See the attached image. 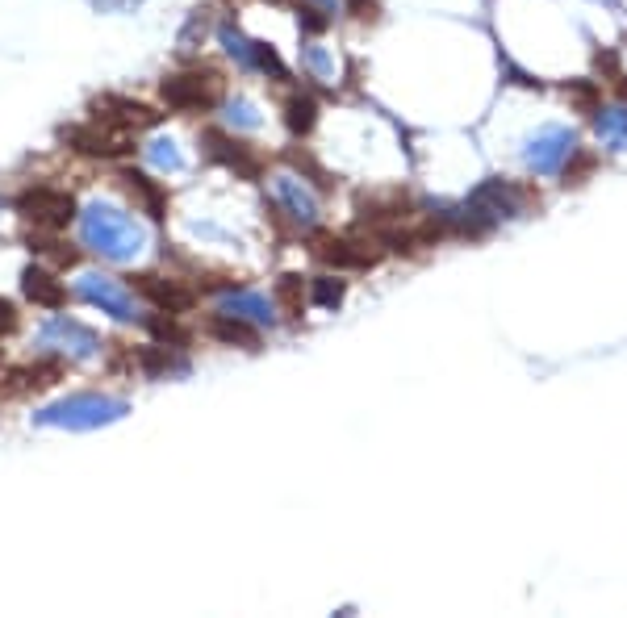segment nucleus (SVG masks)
<instances>
[{
	"label": "nucleus",
	"mask_w": 627,
	"mask_h": 618,
	"mask_svg": "<svg viewBox=\"0 0 627 618\" xmlns=\"http://www.w3.org/2000/svg\"><path fill=\"white\" fill-rule=\"evenodd\" d=\"M80 234H84V247L113 259V264H130L147 247V226L134 222L126 209L105 205V201H92L80 213Z\"/></svg>",
	"instance_id": "f257e3e1"
},
{
	"label": "nucleus",
	"mask_w": 627,
	"mask_h": 618,
	"mask_svg": "<svg viewBox=\"0 0 627 618\" xmlns=\"http://www.w3.org/2000/svg\"><path fill=\"white\" fill-rule=\"evenodd\" d=\"M130 406L122 397H105V393H76L63 397L55 406H46L34 414L38 426H59V431H97V426H109L126 418Z\"/></svg>",
	"instance_id": "f03ea898"
},
{
	"label": "nucleus",
	"mask_w": 627,
	"mask_h": 618,
	"mask_svg": "<svg viewBox=\"0 0 627 618\" xmlns=\"http://www.w3.org/2000/svg\"><path fill=\"white\" fill-rule=\"evenodd\" d=\"M164 92L168 109L176 113H201V109H214L222 101V76L214 67H189V71H176L159 84Z\"/></svg>",
	"instance_id": "7ed1b4c3"
},
{
	"label": "nucleus",
	"mask_w": 627,
	"mask_h": 618,
	"mask_svg": "<svg viewBox=\"0 0 627 618\" xmlns=\"http://www.w3.org/2000/svg\"><path fill=\"white\" fill-rule=\"evenodd\" d=\"M17 213L42 230H63L76 218V197L63 193V188H26L17 197Z\"/></svg>",
	"instance_id": "20e7f679"
},
{
	"label": "nucleus",
	"mask_w": 627,
	"mask_h": 618,
	"mask_svg": "<svg viewBox=\"0 0 627 618\" xmlns=\"http://www.w3.org/2000/svg\"><path fill=\"white\" fill-rule=\"evenodd\" d=\"M76 293H80L88 305H101V314L118 318V322H134V318H138V314H134L130 289H126L122 280L105 276V272H84V276L76 280Z\"/></svg>",
	"instance_id": "39448f33"
},
{
	"label": "nucleus",
	"mask_w": 627,
	"mask_h": 618,
	"mask_svg": "<svg viewBox=\"0 0 627 618\" xmlns=\"http://www.w3.org/2000/svg\"><path fill=\"white\" fill-rule=\"evenodd\" d=\"M314 251L322 264H335V268H373L385 255L377 239H347V234H318Z\"/></svg>",
	"instance_id": "423d86ee"
},
{
	"label": "nucleus",
	"mask_w": 627,
	"mask_h": 618,
	"mask_svg": "<svg viewBox=\"0 0 627 618\" xmlns=\"http://www.w3.org/2000/svg\"><path fill=\"white\" fill-rule=\"evenodd\" d=\"M67 147H76L80 155H92V159H118L130 151V134L126 130H113L105 122H92V126H72L63 130Z\"/></svg>",
	"instance_id": "0eeeda50"
},
{
	"label": "nucleus",
	"mask_w": 627,
	"mask_h": 618,
	"mask_svg": "<svg viewBox=\"0 0 627 618\" xmlns=\"http://www.w3.org/2000/svg\"><path fill=\"white\" fill-rule=\"evenodd\" d=\"M569 151H573V134L561 130V126H552V130H540V134L523 147V163H527V172L552 176V172L569 159Z\"/></svg>",
	"instance_id": "6e6552de"
},
{
	"label": "nucleus",
	"mask_w": 627,
	"mask_h": 618,
	"mask_svg": "<svg viewBox=\"0 0 627 618\" xmlns=\"http://www.w3.org/2000/svg\"><path fill=\"white\" fill-rule=\"evenodd\" d=\"M92 113H97V122L113 126V130H147L159 122V113L147 109L143 101H126V97H113V92H105V97L92 101Z\"/></svg>",
	"instance_id": "1a4fd4ad"
},
{
	"label": "nucleus",
	"mask_w": 627,
	"mask_h": 618,
	"mask_svg": "<svg viewBox=\"0 0 627 618\" xmlns=\"http://www.w3.org/2000/svg\"><path fill=\"white\" fill-rule=\"evenodd\" d=\"M42 343L55 347V351L76 355V360H92V355L101 351V339L92 335L88 326H80L76 318H51L42 326Z\"/></svg>",
	"instance_id": "9d476101"
},
{
	"label": "nucleus",
	"mask_w": 627,
	"mask_h": 618,
	"mask_svg": "<svg viewBox=\"0 0 627 618\" xmlns=\"http://www.w3.org/2000/svg\"><path fill=\"white\" fill-rule=\"evenodd\" d=\"M272 193H276V205H281L297 226H314L318 222V201H314V193L297 176H276Z\"/></svg>",
	"instance_id": "9b49d317"
},
{
	"label": "nucleus",
	"mask_w": 627,
	"mask_h": 618,
	"mask_svg": "<svg viewBox=\"0 0 627 618\" xmlns=\"http://www.w3.org/2000/svg\"><path fill=\"white\" fill-rule=\"evenodd\" d=\"M205 151H209V159L226 163V168H235V172H239V176H247V180L260 176V159H255V155L243 147V142L226 138L222 130H205Z\"/></svg>",
	"instance_id": "f8f14e48"
},
{
	"label": "nucleus",
	"mask_w": 627,
	"mask_h": 618,
	"mask_svg": "<svg viewBox=\"0 0 627 618\" xmlns=\"http://www.w3.org/2000/svg\"><path fill=\"white\" fill-rule=\"evenodd\" d=\"M138 289H143L159 309H168V314H189L197 305V293L189 289L184 280H164V276H138Z\"/></svg>",
	"instance_id": "ddd939ff"
},
{
	"label": "nucleus",
	"mask_w": 627,
	"mask_h": 618,
	"mask_svg": "<svg viewBox=\"0 0 627 618\" xmlns=\"http://www.w3.org/2000/svg\"><path fill=\"white\" fill-rule=\"evenodd\" d=\"M118 180H122V188L126 193L143 205V213H151V218H168V193L159 188L147 172H134V168H122L118 172Z\"/></svg>",
	"instance_id": "4468645a"
},
{
	"label": "nucleus",
	"mask_w": 627,
	"mask_h": 618,
	"mask_svg": "<svg viewBox=\"0 0 627 618\" xmlns=\"http://www.w3.org/2000/svg\"><path fill=\"white\" fill-rule=\"evenodd\" d=\"M21 293H26L34 305H42V309H63V301H67V289L38 264H30L26 272H21Z\"/></svg>",
	"instance_id": "2eb2a0df"
},
{
	"label": "nucleus",
	"mask_w": 627,
	"mask_h": 618,
	"mask_svg": "<svg viewBox=\"0 0 627 618\" xmlns=\"http://www.w3.org/2000/svg\"><path fill=\"white\" fill-rule=\"evenodd\" d=\"M222 314H235V318H247L255 326H272L276 322V305L260 293H230L222 301Z\"/></svg>",
	"instance_id": "dca6fc26"
},
{
	"label": "nucleus",
	"mask_w": 627,
	"mask_h": 618,
	"mask_svg": "<svg viewBox=\"0 0 627 618\" xmlns=\"http://www.w3.org/2000/svg\"><path fill=\"white\" fill-rule=\"evenodd\" d=\"M209 335L222 339V343H239L247 351L260 347V330H255V322L235 318V314H214V318H209Z\"/></svg>",
	"instance_id": "f3484780"
},
{
	"label": "nucleus",
	"mask_w": 627,
	"mask_h": 618,
	"mask_svg": "<svg viewBox=\"0 0 627 618\" xmlns=\"http://www.w3.org/2000/svg\"><path fill=\"white\" fill-rule=\"evenodd\" d=\"M594 130L602 138V147L607 151H627V105H611V109H602L594 113Z\"/></svg>",
	"instance_id": "a211bd4d"
},
{
	"label": "nucleus",
	"mask_w": 627,
	"mask_h": 618,
	"mask_svg": "<svg viewBox=\"0 0 627 618\" xmlns=\"http://www.w3.org/2000/svg\"><path fill=\"white\" fill-rule=\"evenodd\" d=\"M314 122H318L314 97H310V92H293V97L285 101V126H289L293 134H310Z\"/></svg>",
	"instance_id": "6ab92c4d"
},
{
	"label": "nucleus",
	"mask_w": 627,
	"mask_h": 618,
	"mask_svg": "<svg viewBox=\"0 0 627 618\" xmlns=\"http://www.w3.org/2000/svg\"><path fill=\"white\" fill-rule=\"evenodd\" d=\"M276 301H281L285 314H301V301H306V289H301V276H281L276 280Z\"/></svg>",
	"instance_id": "aec40b11"
},
{
	"label": "nucleus",
	"mask_w": 627,
	"mask_h": 618,
	"mask_svg": "<svg viewBox=\"0 0 627 618\" xmlns=\"http://www.w3.org/2000/svg\"><path fill=\"white\" fill-rule=\"evenodd\" d=\"M147 159L155 163V168H164V172H180V168H184V159H180V151H176L172 138H155L151 147H147Z\"/></svg>",
	"instance_id": "412c9836"
},
{
	"label": "nucleus",
	"mask_w": 627,
	"mask_h": 618,
	"mask_svg": "<svg viewBox=\"0 0 627 618\" xmlns=\"http://www.w3.org/2000/svg\"><path fill=\"white\" fill-rule=\"evenodd\" d=\"M310 301L322 305V309H335V305L343 301V280H335V276H318V280H310Z\"/></svg>",
	"instance_id": "4be33fe9"
},
{
	"label": "nucleus",
	"mask_w": 627,
	"mask_h": 618,
	"mask_svg": "<svg viewBox=\"0 0 627 618\" xmlns=\"http://www.w3.org/2000/svg\"><path fill=\"white\" fill-rule=\"evenodd\" d=\"M251 59H255V67H260V71H268L272 80H285V76H289L285 63H281V55H276L272 46H264V42H251Z\"/></svg>",
	"instance_id": "5701e85b"
},
{
	"label": "nucleus",
	"mask_w": 627,
	"mask_h": 618,
	"mask_svg": "<svg viewBox=\"0 0 627 618\" xmlns=\"http://www.w3.org/2000/svg\"><path fill=\"white\" fill-rule=\"evenodd\" d=\"M218 38H222V46H226V51L235 55L243 67H255V59H251V42H247L235 26H222V30H218Z\"/></svg>",
	"instance_id": "b1692460"
},
{
	"label": "nucleus",
	"mask_w": 627,
	"mask_h": 618,
	"mask_svg": "<svg viewBox=\"0 0 627 618\" xmlns=\"http://www.w3.org/2000/svg\"><path fill=\"white\" fill-rule=\"evenodd\" d=\"M301 59H306V67L314 71L318 80H335V63H331V55L322 51V46H301Z\"/></svg>",
	"instance_id": "393cba45"
},
{
	"label": "nucleus",
	"mask_w": 627,
	"mask_h": 618,
	"mask_svg": "<svg viewBox=\"0 0 627 618\" xmlns=\"http://www.w3.org/2000/svg\"><path fill=\"white\" fill-rule=\"evenodd\" d=\"M569 159H573V168H565V188H569V184H573V188H577V184H586V176L594 172V155L573 147V151H569Z\"/></svg>",
	"instance_id": "a878e982"
},
{
	"label": "nucleus",
	"mask_w": 627,
	"mask_h": 618,
	"mask_svg": "<svg viewBox=\"0 0 627 618\" xmlns=\"http://www.w3.org/2000/svg\"><path fill=\"white\" fill-rule=\"evenodd\" d=\"M565 92H569V101H573V105H582L586 113H598V88H594V80H582V84H569Z\"/></svg>",
	"instance_id": "bb28decb"
},
{
	"label": "nucleus",
	"mask_w": 627,
	"mask_h": 618,
	"mask_svg": "<svg viewBox=\"0 0 627 618\" xmlns=\"http://www.w3.org/2000/svg\"><path fill=\"white\" fill-rule=\"evenodd\" d=\"M226 117H230V122H235V126H260V113H255V105L251 101H230V109H226Z\"/></svg>",
	"instance_id": "cd10ccee"
},
{
	"label": "nucleus",
	"mask_w": 627,
	"mask_h": 618,
	"mask_svg": "<svg viewBox=\"0 0 627 618\" xmlns=\"http://www.w3.org/2000/svg\"><path fill=\"white\" fill-rule=\"evenodd\" d=\"M17 330V305L0 297V335H13Z\"/></svg>",
	"instance_id": "c85d7f7f"
},
{
	"label": "nucleus",
	"mask_w": 627,
	"mask_h": 618,
	"mask_svg": "<svg viewBox=\"0 0 627 618\" xmlns=\"http://www.w3.org/2000/svg\"><path fill=\"white\" fill-rule=\"evenodd\" d=\"M352 5V13L360 17V21H373L377 17V0H347Z\"/></svg>",
	"instance_id": "c756f323"
},
{
	"label": "nucleus",
	"mask_w": 627,
	"mask_h": 618,
	"mask_svg": "<svg viewBox=\"0 0 627 618\" xmlns=\"http://www.w3.org/2000/svg\"><path fill=\"white\" fill-rule=\"evenodd\" d=\"M594 63H598V67H602V71H611V76H615V55H611V51H607V55H598V59H594Z\"/></svg>",
	"instance_id": "7c9ffc66"
},
{
	"label": "nucleus",
	"mask_w": 627,
	"mask_h": 618,
	"mask_svg": "<svg viewBox=\"0 0 627 618\" xmlns=\"http://www.w3.org/2000/svg\"><path fill=\"white\" fill-rule=\"evenodd\" d=\"M619 92H623V97H627V84H619Z\"/></svg>",
	"instance_id": "2f4dec72"
}]
</instances>
